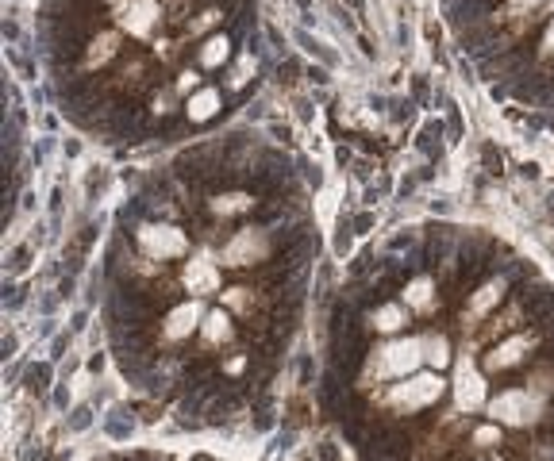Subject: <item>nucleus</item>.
I'll return each mask as SVG.
<instances>
[{"label":"nucleus","instance_id":"1","mask_svg":"<svg viewBox=\"0 0 554 461\" xmlns=\"http://www.w3.org/2000/svg\"><path fill=\"white\" fill-rule=\"evenodd\" d=\"M420 365H424V339H393L370 358V373L378 381H404L420 373Z\"/></svg>","mask_w":554,"mask_h":461},{"label":"nucleus","instance_id":"2","mask_svg":"<svg viewBox=\"0 0 554 461\" xmlns=\"http://www.w3.org/2000/svg\"><path fill=\"white\" fill-rule=\"evenodd\" d=\"M443 392H447V381L439 377V369H420V373L404 377L401 385L389 389V404H393L397 412H420V408L439 404Z\"/></svg>","mask_w":554,"mask_h":461},{"label":"nucleus","instance_id":"3","mask_svg":"<svg viewBox=\"0 0 554 461\" xmlns=\"http://www.w3.org/2000/svg\"><path fill=\"white\" fill-rule=\"evenodd\" d=\"M539 412H543V400L528 389H504L489 400L493 423H504V427H528L539 419Z\"/></svg>","mask_w":554,"mask_h":461},{"label":"nucleus","instance_id":"4","mask_svg":"<svg viewBox=\"0 0 554 461\" xmlns=\"http://www.w3.org/2000/svg\"><path fill=\"white\" fill-rule=\"evenodd\" d=\"M135 239L143 246V254L154 258V262H170V258L189 254V239H185V231L174 227V223H143L135 231Z\"/></svg>","mask_w":554,"mask_h":461},{"label":"nucleus","instance_id":"5","mask_svg":"<svg viewBox=\"0 0 554 461\" xmlns=\"http://www.w3.org/2000/svg\"><path fill=\"white\" fill-rule=\"evenodd\" d=\"M116 24L131 39H151L154 27L162 24V4L158 0H127L116 8Z\"/></svg>","mask_w":554,"mask_h":461},{"label":"nucleus","instance_id":"6","mask_svg":"<svg viewBox=\"0 0 554 461\" xmlns=\"http://www.w3.org/2000/svg\"><path fill=\"white\" fill-rule=\"evenodd\" d=\"M270 258V235L258 231V227H247V231H235L231 243L224 246V262L227 266H258Z\"/></svg>","mask_w":554,"mask_h":461},{"label":"nucleus","instance_id":"7","mask_svg":"<svg viewBox=\"0 0 554 461\" xmlns=\"http://www.w3.org/2000/svg\"><path fill=\"white\" fill-rule=\"evenodd\" d=\"M454 404L462 412H481L485 408V377L470 358H462L454 369Z\"/></svg>","mask_w":554,"mask_h":461},{"label":"nucleus","instance_id":"8","mask_svg":"<svg viewBox=\"0 0 554 461\" xmlns=\"http://www.w3.org/2000/svg\"><path fill=\"white\" fill-rule=\"evenodd\" d=\"M181 281L193 296H212V292H220V266L212 258H193V262H185Z\"/></svg>","mask_w":554,"mask_h":461},{"label":"nucleus","instance_id":"9","mask_svg":"<svg viewBox=\"0 0 554 461\" xmlns=\"http://www.w3.org/2000/svg\"><path fill=\"white\" fill-rule=\"evenodd\" d=\"M204 316H208V312H204L197 300H185V304H177L174 312L166 316V327H162V331H166V339L181 342V339H189V335L201 327Z\"/></svg>","mask_w":554,"mask_h":461},{"label":"nucleus","instance_id":"10","mask_svg":"<svg viewBox=\"0 0 554 461\" xmlns=\"http://www.w3.org/2000/svg\"><path fill=\"white\" fill-rule=\"evenodd\" d=\"M531 335H512L508 342H501L493 354H485V369L489 373H504V369H512V365H520L524 358L531 354Z\"/></svg>","mask_w":554,"mask_h":461},{"label":"nucleus","instance_id":"11","mask_svg":"<svg viewBox=\"0 0 554 461\" xmlns=\"http://www.w3.org/2000/svg\"><path fill=\"white\" fill-rule=\"evenodd\" d=\"M120 54V31H101L89 47H85V70H101Z\"/></svg>","mask_w":554,"mask_h":461},{"label":"nucleus","instance_id":"12","mask_svg":"<svg viewBox=\"0 0 554 461\" xmlns=\"http://www.w3.org/2000/svg\"><path fill=\"white\" fill-rule=\"evenodd\" d=\"M220 108H224V97H220V89H197V93L189 97V104H185V112H189V120H193V123L212 120V116H216Z\"/></svg>","mask_w":554,"mask_h":461},{"label":"nucleus","instance_id":"13","mask_svg":"<svg viewBox=\"0 0 554 461\" xmlns=\"http://www.w3.org/2000/svg\"><path fill=\"white\" fill-rule=\"evenodd\" d=\"M404 304H408L412 312H431V304H435V281H431V277H416V281H408V289H404Z\"/></svg>","mask_w":554,"mask_h":461},{"label":"nucleus","instance_id":"14","mask_svg":"<svg viewBox=\"0 0 554 461\" xmlns=\"http://www.w3.org/2000/svg\"><path fill=\"white\" fill-rule=\"evenodd\" d=\"M251 193H224V196H216V200H208V212L212 216H243V212H251Z\"/></svg>","mask_w":554,"mask_h":461},{"label":"nucleus","instance_id":"15","mask_svg":"<svg viewBox=\"0 0 554 461\" xmlns=\"http://www.w3.org/2000/svg\"><path fill=\"white\" fill-rule=\"evenodd\" d=\"M370 323H374V331H381V335H397L404 323H408V312H404L401 304H381L378 312L370 316Z\"/></svg>","mask_w":554,"mask_h":461},{"label":"nucleus","instance_id":"16","mask_svg":"<svg viewBox=\"0 0 554 461\" xmlns=\"http://www.w3.org/2000/svg\"><path fill=\"white\" fill-rule=\"evenodd\" d=\"M227 54H231V39L227 35H212V39L201 43V66L204 70H216V66L227 62Z\"/></svg>","mask_w":554,"mask_h":461},{"label":"nucleus","instance_id":"17","mask_svg":"<svg viewBox=\"0 0 554 461\" xmlns=\"http://www.w3.org/2000/svg\"><path fill=\"white\" fill-rule=\"evenodd\" d=\"M501 300H504V281H501V277H497V281H489V285H481L478 296L470 300V312H474V316H485V312H493V308H497Z\"/></svg>","mask_w":554,"mask_h":461},{"label":"nucleus","instance_id":"18","mask_svg":"<svg viewBox=\"0 0 554 461\" xmlns=\"http://www.w3.org/2000/svg\"><path fill=\"white\" fill-rule=\"evenodd\" d=\"M201 331L208 342H231V335H235V327H231V316H227V312H208L201 323Z\"/></svg>","mask_w":554,"mask_h":461},{"label":"nucleus","instance_id":"19","mask_svg":"<svg viewBox=\"0 0 554 461\" xmlns=\"http://www.w3.org/2000/svg\"><path fill=\"white\" fill-rule=\"evenodd\" d=\"M424 362L431 369H447L451 365V342L443 339V335H428L424 339Z\"/></svg>","mask_w":554,"mask_h":461},{"label":"nucleus","instance_id":"20","mask_svg":"<svg viewBox=\"0 0 554 461\" xmlns=\"http://www.w3.org/2000/svg\"><path fill=\"white\" fill-rule=\"evenodd\" d=\"M212 24H220V8H204L201 16L189 24V35H201V31H208Z\"/></svg>","mask_w":554,"mask_h":461},{"label":"nucleus","instance_id":"21","mask_svg":"<svg viewBox=\"0 0 554 461\" xmlns=\"http://www.w3.org/2000/svg\"><path fill=\"white\" fill-rule=\"evenodd\" d=\"M224 300L231 304V308H251V292L247 289H227Z\"/></svg>","mask_w":554,"mask_h":461},{"label":"nucleus","instance_id":"22","mask_svg":"<svg viewBox=\"0 0 554 461\" xmlns=\"http://www.w3.org/2000/svg\"><path fill=\"white\" fill-rule=\"evenodd\" d=\"M197 85H201V77L193 70H185L181 77H177V93H197Z\"/></svg>","mask_w":554,"mask_h":461},{"label":"nucleus","instance_id":"23","mask_svg":"<svg viewBox=\"0 0 554 461\" xmlns=\"http://www.w3.org/2000/svg\"><path fill=\"white\" fill-rule=\"evenodd\" d=\"M543 0H508V16H524L531 8H539Z\"/></svg>","mask_w":554,"mask_h":461},{"label":"nucleus","instance_id":"24","mask_svg":"<svg viewBox=\"0 0 554 461\" xmlns=\"http://www.w3.org/2000/svg\"><path fill=\"white\" fill-rule=\"evenodd\" d=\"M497 438H501L497 427H481L478 435H474V442H478V446H489V442H497Z\"/></svg>","mask_w":554,"mask_h":461},{"label":"nucleus","instance_id":"25","mask_svg":"<svg viewBox=\"0 0 554 461\" xmlns=\"http://www.w3.org/2000/svg\"><path fill=\"white\" fill-rule=\"evenodd\" d=\"M543 54H554V16L551 24H547V31H543Z\"/></svg>","mask_w":554,"mask_h":461}]
</instances>
